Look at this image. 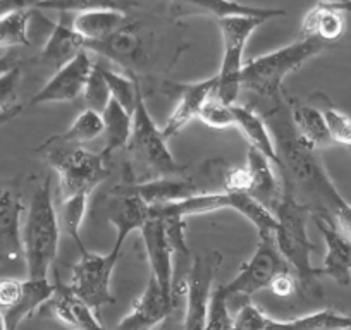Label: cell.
Segmentation results:
<instances>
[{
  "mask_svg": "<svg viewBox=\"0 0 351 330\" xmlns=\"http://www.w3.org/2000/svg\"><path fill=\"white\" fill-rule=\"evenodd\" d=\"M322 2H327V4L337 5V8L344 9L346 12H351V0H322Z\"/></svg>",
  "mask_w": 351,
  "mask_h": 330,
  "instance_id": "c3c4849f",
  "label": "cell"
},
{
  "mask_svg": "<svg viewBox=\"0 0 351 330\" xmlns=\"http://www.w3.org/2000/svg\"><path fill=\"white\" fill-rule=\"evenodd\" d=\"M33 11H21L0 18V49L29 45V23Z\"/></svg>",
  "mask_w": 351,
  "mask_h": 330,
  "instance_id": "836d02e7",
  "label": "cell"
},
{
  "mask_svg": "<svg viewBox=\"0 0 351 330\" xmlns=\"http://www.w3.org/2000/svg\"><path fill=\"white\" fill-rule=\"evenodd\" d=\"M169 12L174 19L193 18V16H207L217 21L226 18H260L263 21L274 18H285L288 12L282 9L255 8V5L241 4L238 0H169Z\"/></svg>",
  "mask_w": 351,
  "mask_h": 330,
  "instance_id": "5bb4252c",
  "label": "cell"
},
{
  "mask_svg": "<svg viewBox=\"0 0 351 330\" xmlns=\"http://www.w3.org/2000/svg\"><path fill=\"white\" fill-rule=\"evenodd\" d=\"M88 198L90 194L77 193L73 196L62 198V205H60V220H62V227L66 229L67 234L73 238L76 242L77 250H84V244L81 241V224L84 220V215L88 210Z\"/></svg>",
  "mask_w": 351,
  "mask_h": 330,
  "instance_id": "e575fe53",
  "label": "cell"
},
{
  "mask_svg": "<svg viewBox=\"0 0 351 330\" xmlns=\"http://www.w3.org/2000/svg\"><path fill=\"white\" fill-rule=\"evenodd\" d=\"M23 210L18 191L8 184H0V267L25 264Z\"/></svg>",
  "mask_w": 351,
  "mask_h": 330,
  "instance_id": "9a60e30c",
  "label": "cell"
},
{
  "mask_svg": "<svg viewBox=\"0 0 351 330\" xmlns=\"http://www.w3.org/2000/svg\"><path fill=\"white\" fill-rule=\"evenodd\" d=\"M53 284L56 291L47 305L59 322L73 330H106L97 318V312L77 299L67 285L60 284L59 279Z\"/></svg>",
  "mask_w": 351,
  "mask_h": 330,
  "instance_id": "44dd1931",
  "label": "cell"
},
{
  "mask_svg": "<svg viewBox=\"0 0 351 330\" xmlns=\"http://www.w3.org/2000/svg\"><path fill=\"white\" fill-rule=\"evenodd\" d=\"M104 134V119L102 114L95 110L84 109L69 129L64 131L62 134L50 136L43 144H83L88 141H93Z\"/></svg>",
  "mask_w": 351,
  "mask_h": 330,
  "instance_id": "1f68e13d",
  "label": "cell"
},
{
  "mask_svg": "<svg viewBox=\"0 0 351 330\" xmlns=\"http://www.w3.org/2000/svg\"><path fill=\"white\" fill-rule=\"evenodd\" d=\"M313 220L326 242V257L320 267L322 275H329L337 284L348 285L351 282V239L327 215L313 214Z\"/></svg>",
  "mask_w": 351,
  "mask_h": 330,
  "instance_id": "e0dca14e",
  "label": "cell"
},
{
  "mask_svg": "<svg viewBox=\"0 0 351 330\" xmlns=\"http://www.w3.org/2000/svg\"><path fill=\"white\" fill-rule=\"evenodd\" d=\"M229 196H231V210L238 212L239 215L248 218L258 232V238L274 236L276 227H278V218L271 208L265 207L262 201H258L250 193H229Z\"/></svg>",
  "mask_w": 351,
  "mask_h": 330,
  "instance_id": "4dcf8cb0",
  "label": "cell"
},
{
  "mask_svg": "<svg viewBox=\"0 0 351 330\" xmlns=\"http://www.w3.org/2000/svg\"><path fill=\"white\" fill-rule=\"evenodd\" d=\"M99 67L104 79H106L107 86H109L110 99H114L117 103H121L128 112L134 114L138 95L141 93L136 77L126 76V74L117 73V71L114 69H107V67L102 66V64H99Z\"/></svg>",
  "mask_w": 351,
  "mask_h": 330,
  "instance_id": "d6a6232c",
  "label": "cell"
},
{
  "mask_svg": "<svg viewBox=\"0 0 351 330\" xmlns=\"http://www.w3.org/2000/svg\"><path fill=\"white\" fill-rule=\"evenodd\" d=\"M16 66H19V62L18 57H16L14 53H8V55L0 57V76L8 73V71H11L12 67Z\"/></svg>",
  "mask_w": 351,
  "mask_h": 330,
  "instance_id": "bcb514c9",
  "label": "cell"
},
{
  "mask_svg": "<svg viewBox=\"0 0 351 330\" xmlns=\"http://www.w3.org/2000/svg\"><path fill=\"white\" fill-rule=\"evenodd\" d=\"M172 309L174 296L167 294L150 275L145 291L134 301L131 312L117 323L116 330H154L171 316Z\"/></svg>",
  "mask_w": 351,
  "mask_h": 330,
  "instance_id": "2e32d148",
  "label": "cell"
},
{
  "mask_svg": "<svg viewBox=\"0 0 351 330\" xmlns=\"http://www.w3.org/2000/svg\"><path fill=\"white\" fill-rule=\"evenodd\" d=\"M296 284H298V282H296L295 274H281L272 281L271 288L269 289H271L276 296H279V298H286V296L295 292Z\"/></svg>",
  "mask_w": 351,
  "mask_h": 330,
  "instance_id": "f6af8a7d",
  "label": "cell"
},
{
  "mask_svg": "<svg viewBox=\"0 0 351 330\" xmlns=\"http://www.w3.org/2000/svg\"><path fill=\"white\" fill-rule=\"evenodd\" d=\"M81 97H83V100H84V103H86L88 109L95 110V112L102 114L104 109L109 105V102H110L109 86H107L106 79H104L102 73H100V67L97 62H95V66H93L92 74H90V77H88L86 85H84V90H83V93H81Z\"/></svg>",
  "mask_w": 351,
  "mask_h": 330,
  "instance_id": "8d00e7d4",
  "label": "cell"
},
{
  "mask_svg": "<svg viewBox=\"0 0 351 330\" xmlns=\"http://www.w3.org/2000/svg\"><path fill=\"white\" fill-rule=\"evenodd\" d=\"M102 119L104 134H106V147L102 148V153L109 158L114 151L128 148L130 144L133 134V114L110 99L109 105L104 109Z\"/></svg>",
  "mask_w": 351,
  "mask_h": 330,
  "instance_id": "f1b7e54d",
  "label": "cell"
},
{
  "mask_svg": "<svg viewBox=\"0 0 351 330\" xmlns=\"http://www.w3.org/2000/svg\"><path fill=\"white\" fill-rule=\"evenodd\" d=\"M271 164L272 162L265 155L260 153L255 148L248 147L246 169H248L250 177H252V191H250V194L272 210L279 201V198H281L282 191L279 188V181Z\"/></svg>",
  "mask_w": 351,
  "mask_h": 330,
  "instance_id": "484cf974",
  "label": "cell"
},
{
  "mask_svg": "<svg viewBox=\"0 0 351 330\" xmlns=\"http://www.w3.org/2000/svg\"><path fill=\"white\" fill-rule=\"evenodd\" d=\"M348 12L327 2H317L305 14L302 23V36L317 38L324 43H334L343 36Z\"/></svg>",
  "mask_w": 351,
  "mask_h": 330,
  "instance_id": "7402d4cb",
  "label": "cell"
},
{
  "mask_svg": "<svg viewBox=\"0 0 351 330\" xmlns=\"http://www.w3.org/2000/svg\"><path fill=\"white\" fill-rule=\"evenodd\" d=\"M38 151L45 153V160L59 176L62 198L77 193L90 194L110 176L109 158L99 151H88L74 147L64 150L62 144H42Z\"/></svg>",
  "mask_w": 351,
  "mask_h": 330,
  "instance_id": "5b68a950",
  "label": "cell"
},
{
  "mask_svg": "<svg viewBox=\"0 0 351 330\" xmlns=\"http://www.w3.org/2000/svg\"><path fill=\"white\" fill-rule=\"evenodd\" d=\"M271 110L267 117L271 120V133L274 136L281 167L291 176L298 190L312 196L319 205L317 214L332 218L337 229L351 239V203L341 196L326 167L315 155V150L300 140L291 117L285 112V105L278 103L271 107Z\"/></svg>",
  "mask_w": 351,
  "mask_h": 330,
  "instance_id": "6da1fadb",
  "label": "cell"
},
{
  "mask_svg": "<svg viewBox=\"0 0 351 330\" xmlns=\"http://www.w3.org/2000/svg\"><path fill=\"white\" fill-rule=\"evenodd\" d=\"M231 110L232 117H234V127L241 131L250 147L265 155L272 164L281 165L274 138H272L271 129H269L262 114L246 105H238V103H232Z\"/></svg>",
  "mask_w": 351,
  "mask_h": 330,
  "instance_id": "603a6c76",
  "label": "cell"
},
{
  "mask_svg": "<svg viewBox=\"0 0 351 330\" xmlns=\"http://www.w3.org/2000/svg\"><path fill=\"white\" fill-rule=\"evenodd\" d=\"M81 50H84V40L74 31L71 14L62 12L40 52V64L56 73L71 62Z\"/></svg>",
  "mask_w": 351,
  "mask_h": 330,
  "instance_id": "d6986e66",
  "label": "cell"
},
{
  "mask_svg": "<svg viewBox=\"0 0 351 330\" xmlns=\"http://www.w3.org/2000/svg\"><path fill=\"white\" fill-rule=\"evenodd\" d=\"M95 62L86 49L81 50L71 62L53 73L43 88L36 92L28 102V107L45 105V103L73 102L83 93L88 77L92 74Z\"/></svg>",
  "mask_w": 351,
  "mask_h": 330,
  "instance_id": "7c38bea8",
  "label": "cell"
},
{
  "mask_svg": "<svg viewBox=\"0 0 351 330\" xmlns=\"http://www.w3.org/2000/svg\"><path fill=\"white\" fill-rule=\"evenodd\" d=\"M84 49L88 52L106 57L107 60H112L117 66H123L124 69H133L145 57V45L140 29L130 19L126 25L121 26L117 31H114L102 42L84 43Z\"/></svg>",
  "mask_w": 351,
  "mask_h": 330,
  "instance_id": "ac0fdd59",
  "label": "cell"
},
{
  "mask_svg": "<svg viewBox=\"0 0 351 330\" xmlns=\"http://www.w3.org/2000/svg\"><path fill=\"white\" fill-rule=\"evenodd\" d=\"M128 150L147 174L145 181L160 179V177H184V174L188 173L186 167L178 164L172 157L162 129L148 112L143 93L138 95L136 109L133 114V134Z\"/></svg>",
  "mask_w": 351,
  "mask_h": 330,
  "instance_id": "8992f818",
  "label": "cell"
},
{
  "mask_svg": "<svg viewBox=\"0 0 351 330\" xmlns=\"http://www.w3.org/2000/svg\"><path fill=\"white\" fill-rule=\"evenodd\" d=\"M207 330H232V315L229 312V298L222 285L212 289L208 301Z\"/></svg>",
  "mask_w": 351,
  "mask_h": 330,
  "instance_id": "f35d334b",
  "label": "cell"
},
{
  "mask_svg": "<svg viewBox=\"0 0 351 330\" xmlns=\"http://www.w3.org/2000/svg\"><path fill=\"white\" fill-rule=\"evenodd\" d=\"M23 109H25V107L18 105V103H16L14 107H11V109H8L5 112L0 114V126H2V124H8L9 120H12L14 117H18L19 114L23 112Z\"/></svg>",
  "mask_w": 351,
  "mask_h": 330,
  "instance_id": "7dc6e473",
  "label": "cell"
},
{
  "mask_svg": "<svg viewBox=\"0 0 351 330\" xmlns=\"http://www.w3.org/2000/svg\"><path fill=\"white\" fill-rule=\"evenodd\" d=\"M281 274H293L291 267L279 253L274 236H262L252 258L239 268L231 282L222 284V289L229 299L238 296L250 299L255 292L271 288L272 281Z\"/></svg>",
  "mask_w": 351,
  "mask_h": 330,
  "instance_id": "9c48e42d",
  "label": "cell"
},
{
  "mask_svg": "<svg viewBox=\"0 0 351 330\" xmlns=\"http://www.w3.org/2000/svg\"><path fill=\"white\" fill-rule=\"evenodd\" d=\"M263 330H351V315L326 308L295 320H274L269 316Z\"/></svg>",
  "mask_w": 351,
  "mask_h": 330,
  "instance_id": "f546056e",
  "label": "cell"
},
{
  "mask_svg": "<svg viewBox=\"0 0 351 330\" xmlns=\"http://www.w3.org/2000/svg\"><path fill=\"white\" fill-rule=\"evenodd\" d=\"M215 86H217V76L183 86V92L180 93V102L162 127V134L165 140L169 141L172 136L181 133L191 120L197 119L205 100L215 93Z\"/></svg>",
  "mask_w": 351,
  "mask_h": 330,
  "instance_id": "ffe728a7",
  "label": "cell"
},
{
  "mask_svg": "<svg viewBox=\"0 0 351 330\" xmlns=\"http://www.w3.org/2000/svg\"><path fill=\"white\" fill-rule=\"evenodd\" d=\"M276 218H278V227L274 232V241L278 246L279 253L285 257L295 274L296 282L303 288H312L315 285L317 277L322 275L320 267L312 265V255L315 253V244L308 238L310 217L313 210L310 205L302 203L295 196L291 188L282 191L281 198L272 208Z\"/></svg>",
  "mask_w": 351,
  "mask_h": 330,
  "instance_id": "7a4b0ae2",
  "label": "cell"
},
{
  "mask_svg": "<svg viewBox=\"0 0 351 330\" xmlns=\"http://www.w3.org/2000/svg\"><path fill=\"white\" fill-rule=\"evenodd\" d=\"M197 119H200L205 126L214 127V129H226V127L234 126V117H232L231 105L222 102L215 93L205 100Z\"/></svg>",
  "mask_w": 351,
  "mask_h": 330,
  "instance_id": "74e56055",
  "label": "cell"
},
{
  "mask_svg": "<svg viewBox=\"0 0 351 330\" xmlns=\"http://www.w3.org/2000/svg\"><path fill=\"white\" fill-rule=\"evenodd\" d=\"M134 176H131L121 186L114 188L107 200V218L116 227L114 250H123L128 236L133 231H140L150 218V207L134 190Z\"/></svg>",
  "mask_w": 351,
  "mask_h": 330,
  "instance_id": "8fae6325",
  "label": "cell"
},
{
  "mask_svg": "<svg viewBox=\"0 0 351 330\" xmlns=\"http://www.w3.org/2000/svg\"><path fill=\"white\" fill-rule=\"evenodd\" d=\"M327 45L329 43L317 38L302 36L274 52L246 60L241 74V90L258 97L263 102L279 103L286 76L305 66L310 59L326 50Z\"/></svg>",
  "mask_w": 351,
  "mask_h": 330,
  "instance_id": "3957f363",
  "label": "cell"
},
{
  "mask_svg": "<svg viewBox=\"0 0 351 330\" xmlns=\"http://www.w3.org/2000/svg\"><path fill=\"white\" fill-rule=\"evenodd\" d=\"M0 330H8V327H5V322H4V316H2V313H0Z\"/></svg>",
  "mask_w": 351,
  "mask_h": 330,
  "instance_id": "681fc988",
  "label": "cell"
},
{
  "mask_svg": "<svg viewBox=\"0 0 351 330\" xmlns=\"http://www.w3.org/2000/svg\"><path fill=\"white\" fill-rule=\"evenodd\" d=\"M134 190L148 207L176 203V201L186 200L200 193L197 184L190 177H160V179L138 181L134 183Z\"/></svg>",
  "mask_w": 351,
  "mask_h": 330,
  "instance_id": "cb8c5ba5",
  "label": "cell"
},
{
  "mask_svg": "<svg viewBox=\"0 0 351 330\" xmlns=\"http://www.w3.org/2000/svg\"><path fill=\"white\" fill-rule=\"evenodd\" d=\"M21 83V67L16 66L0 76V114L16 105V97Z\"/></svg>",
  "mask_w": 351,
  "mask_h": 330,
  "instance_id": "b9f144b4",
  "label": "cell"
},
{
  "mask_svg": "<svg viewBox=\"0 0 351 330\" xmlns=\"http://www.w3.org/2000/svg\"><path fill=\"white\" fill-rule=\"evenodd\" d=\"M269 315L253 303L246 301L232 315V330H263Z\"/></svg>",
  "mask_w": 351,
  "mask_h": 330,
  "instance_id": "60d3db41",
  "label": "cell"
},
{
  "mask_svg": "<svg viewBox=\"0 0 351 330\" xmlns=\"http://www.w3.org/2000/svg\"><path fill=\"white\" fill-rule=\"evenodd\" d=\"M147 251L150 275L160 284L167 294L174 296V255L176 248L165 229L164 218L150 215L143 227L140 229Z\"/></svg>",
  "mask_w": 351,
  "mask_h": 330,
  "instance_id": "4fadbf2b",
  "label": "cell"
},
{
  "mask_svg": "<svg viewBox=\"0 0 351 330\" xmlns=\"http://www.w3.org/2000/svg\"><path fill=\"white\" fill-rule=\"evenodd\" d=\"M80 253V260L74 264L67 288L93 312H99L102 306L114 303L110 281L121 251L112 248L107 255H99L84 248Z\"/></svg>",
  "mask_w": 351,
  "mask_h": 330,
  "instance_id": "ba28073f",
  "label": "cell"
},
{
  "mask_svg": "<svg viewBox=\"0 0 351 330\" xmlns=\"http://www.w3.org/2000/svg\"><path fill=\"white\" fill-rule=\"evenodd\" d=\"M289 117H291L293 127H295L298 138L308 148L317 150V148H326L334 144L329 136V131H327L322 110L291 100Z\"/></svg>",
  "mask_w": 351,
  "mask_h": 330,
  "instance_id": "83f0119b",
  "label": "cell"
},
{
  "mask_svg": "<svg viewBox=\"0 0 351 330\" xmlns=\"http://www.w3.org/2000/svg\"><path fill=\"white\" fill-rule=\"evenodd\" d=\"M224 191L228 193H250L252 177L245 167H231L224 176Z\"/></svg>",
  "mask_w": 351,
  "mask_h": 330,
  "instance_id": "7bdbcfd3",
  "label": "cell"
},
{
  "mask_svg": "<svg viewBox=\"0 0 351 330\" xmlns=\"http://www.w3.org/2000/svg\"><path fill=\"white\" fill-rule=\"evenodd\" d=\"M128 23L126 12L121 9H92L73 16V28L84 43L102 42Z\"/></svg>",
  "mask_w": 351,
  "mask_h": 330,
  "instance_id": "d4e9b609",
  "label": "cell"
},
{
  "mask_svg": "<svg viewBox=\"0 0 351 330\" xmlns=\"http://www.w3.org/2000/svg\"><path fill=\"white\" fill-rule=\"evenodd\" d=\"M219 23V29L222 35V60L221 69L215 74L217 76V86H215V95L222 102L236 103L239 92H241V74L245 66V49L250 36L255 33L262 23L260 18H245V16H236V18H226Z\"/></svg>",
  "mask_w": 351,
  "mask_h": 330,
  "instance_id": "52a82bcc",
  "label": "cell"
},
{
  "mask_svg": "<svg viewBox=\"0 0 351 330\" xmlns=\"http://www.w3.org/2000/svg\"><path fill=\"white\" fill-rule=\"evenodd\" d=\"M123 0H43L38 9L57 11L59 14H77V12L92 11V9H121L124 11Z\"/></svg>",
  "mask_w": 351,
  "mask_h": 330,
  "instance_id": "d590c367",
  "label": "cell"
},
{
  "mask_svg": "<svg viewBox=\"0 0 351 330\" xmlns=\"http://www.w3.org/2000/svg\"><path fill=\"white\" fill-rule=\"evenodd\" d=\"M59 214L53 205L52 183L47 177L33 193L23 224L25 267L29 279H49L50 268L59 253Z\"/></svg>",
  "mask_w": 351,
  "mask_h": 330,
  "instance_id": "277c9868",
  "label": "cell"
},
{
  "mask_svg": "<svg viewBox=\"0 0 351 330\" xmlns=\"http://www.w3.org/2000/svg\"><path fill=\"white\" fill-rule=\"evenodd\" d=\"M221 265V255L210 251L197 255L191 262L190 272L186 275V308L181 330H207L208 301H210L214 279Z\"/></svg>",
  "mask_w": 351,
  "mask_h": 330,
  "instance_id": "30bf717a",
  "label": "cell"
},
{
  "mask_svg": "<svg viewBox=\"0 0 351 330\" xmlns=\"http://www.w3.org/2000/svg\"><path fill=\"white\" fill-rule=\"evenodd\" d=\"M43 0H0V18L21 11H33Z\"/></svg>",
  "mask_w": 351,
  "mask_h": 330,
  "instance_id": "ee69618b",
  "label": "cell"
},
{
  "mask_svg": "<svg viewBox=\"0 0 351 330\" xmlns=\"http://www.w3.org/2000/svg\"><path fill=\"white\" fill-rule=\"evenodd\" d=\"M322 114L332 143L341 144L351 151V117L339 112L334 107H326L322 109Z\"/></svg>",
  "mask_w": 351,
  "mask_h": 330,
  "instance_id": "ab89813d",
  "label": "cell"
},
{
  "mask_svg": "<svg viewBox=\"0 0 351 330\" xmlns=\"http://www.w3.org/2000/svg\"><path fill=\"white\" fill-rule=\"evenodd\" d=\"M56 291V284L49 279H26L23 296L11 309L2 313L8 330H18L26 318L33 315L40 306L47 305Z\"/></svg>",
  "mask_w": 351,
  "mask_h": 330,
  "instance_id": "4316f807",
  "label": "cell"
}]
</instances>
